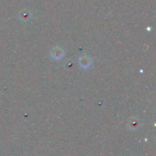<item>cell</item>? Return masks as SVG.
Instances as JSON below:
<instances>
[]
</instances>
